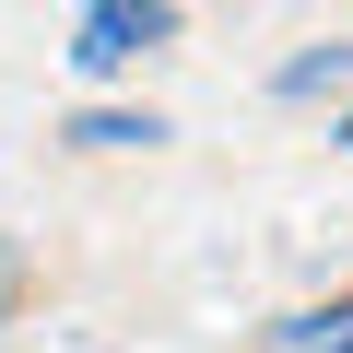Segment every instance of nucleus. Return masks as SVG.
I'll list each match as a JSON object with an SVG mask.
<instances>
[{"instance_id":"f257e3e1","label":"nucleus","mask_w":353,"mask_h":353,"mask_svg":"<svg viewBox=\"0 0 353 353\" xmlns=\"http://www.w3.org/2000/svg\"><path fill=\"white\" fill-rule=\"evenodd\" d=\"M165 36H176V12H153V0H141V12H130V0H106V12L71 24V59H83V71H118V59L165 48Z\"/></svg>"},{"instance_id":"7ed1b4c3","label":"nucleus","mask_w":353,"mask_h":353,"mask_svg":"<svg viewBox=\"0 0 353 353\" xmlns=\"http://www.w3.org/2000/svg\"><path fill=\"white\" fill-rule=\"evenodd\" d=\"M71 141H94V153H118V141H165V130H153V118H83Z\"/></svg>"},{"instance_id":"20e7f679","label":"nucleus","mask_w":353,"mask_h":353,"mask_svg":"<svg viewBox=\"0 0 353 353\" xmlns=\"http://www.w3.org/2000/svg\"><path fill=\"white\" fill-rule=\"evenodd\" d=\"M0 294H12V271H0Z\"/></svg>"},{"instance_id":"39448f33","label":"nucleus","mask_w":353,"mask_h":353,"mask_svg":"<svg viewBox=\"0 0 353 353\" xmlns=\"http://www.w3.org/2000/svg\"><path fill=\"white\" fill-rule=\"evenodd\" d=\"M341 141H353V118H341Z\"/></svg>"},{"instance_id":"f03ea898","label":"nucleus","mask_w":353,"mask_h":353,"mask_svg":"<svg viewBox=\"0 0 353 353\" xmlns=\"http://www.w3.org/2000/svg\"><path fill=\"white\" fill-rule=\"evenodd\" d=\"M271 353H353V294H341V306H306V318H283V330H271Z\"/></svg>"}]
</instances>
